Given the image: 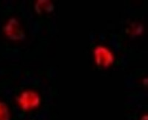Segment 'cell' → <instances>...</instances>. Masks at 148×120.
I'll return each mask as SVG.
<instances>
[{
  "mask_svg": "<svg viewBox=\"0 0 148 120\" xmlns=\"http://www.w3.org/2000/svg\"><path fill=\"white\" fill-rule=\"evenodd\" d=\"M95 58L96 64L102 68H107L113 64L114 58L109 49L104 47H96L95 49Z\"/></svg>",
  "mask_w": 148,
  "mask_h": 120,
  "instance_id": "obj_1",
  "label": "cell"
},
{
  "mask_svg": "<svg viewBox=\"0 0 148 120\" xmlns=\"http://www.w3.org/2000/svg\"><path fill=\"white\" fill-rule=\"evenodd\" d=\"M39 97L36 92L32 91H25L21 94L19 103L24 110L34 108L39 104Z\"/></svg>",
  "mask_w": 148,
  "mask_h": 120,
  "instance_id": "obj_2",
  "label": "cell"
},
{
  "mask_svg": "<svg viewBox=\"0 0 148 120\" xmlns=\"http://www.w3.org/2000/svg\"><path fill=\"white\" fill-rule=\"evenodd\" d=\"M7 29V33L8 36L14 40H20L25 38V33L19 26V24L14 18L9 22Z\"/></svg>",
  "mask_w": 148,
  "mask_h": 120,
  "instance_id": "obj_3",
  "label": "cell"
},
{
  "mask_svg": "<svg viewBox=\"0 0 148 120\" xmlns=\"http://www.w3.org/2000/svg\"><path fill=\"white\" fill-rule=\"evenodd\" d=\"M37 5H38V7H36V9L39 13H41L42 11L49 12L53 8L52 4L49 2H46V1H41V2H38Z\"/></svg>",
  "mask_w": 148,
  "mask_h": 120,
  "instance_id": "obj_4",
  "label": "cell"
}]
</instances>
